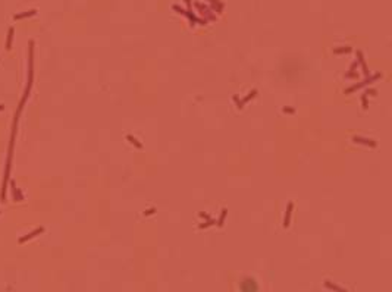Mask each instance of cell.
I'll return each mask as SVG.
<instances>
[{"label":"cell","mask_w":392,"mask_h":292,"mask_svg":"<svg viewBox=\"0 0 392 292\" xmlns=\"http://www.w3.org/2000/svg\"><path fill=\"white\" fill-rule=\"evenodd\" d=\"M43 229H44V228H38V229L34 230V232H29L28 235H25V236H21V238H19V244H24V242H27L28 239H31V238L37 236L38 234H41V232H43Z\"/></svg>","instance_id":"obj_2"},{"label":"cell","mask_w":392,"mask_h":292,"mask_svg":"<svg viewBox=\"0 0 392 292\" xmlns=\"http://www.w3.org/2000/svg\"><path fill=\"white\" fill-rule=\"evenodd\" d=\"M3 109H5V106H3V104H0V110H3Z\"/></svg>","instance_id":"obj_4"},{"label":"cell","mask_w":392,"mask_h":292,"mask_svg":"<svg viewBox=\"0 0 392 292\" xmlns=\"http://www.w3.org/2000/svg\"><path fill=\"white\" fill-rule=\"evenodd\" d=\"M12 34H13V29H10V31H9V37H8V43H6V48H8V50L10 48V43H12Z\"/></svg>","instance_id":"obj_3"},{"label":"cell","mask_w":392,"mask_h":292,"mask_svg":"<svg viewBox=\"0 0 392 292\" xmlns=\"http://www.w3.org/2000/svg\"><path fill=\"white\" fill-rule=\"evenodd\" d=\"M9 182H10V187H12V192H13L15 201H22V200H24V194L21 192V189H18V188H16V184H15L13 179H12V181H9Z\"/></svg>","instance_id":"obj_1"}]
</instances>
